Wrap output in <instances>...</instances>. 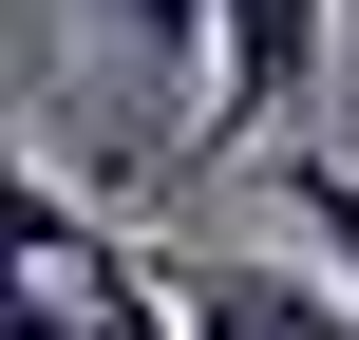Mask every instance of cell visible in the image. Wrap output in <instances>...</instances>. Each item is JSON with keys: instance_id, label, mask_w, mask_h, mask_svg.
Segmentation results:
<instances>
[{"instance_id": "cell-2", "label": "cell", "mask_w": 359, "mask_h": 340, "mask_svg": "<svg viewBox=\"0 0 359 340\" xmlns=\"http://www.w3.org/2000/svg\"><path fill=\"white\" fill-rule=\"evenodd\" d=\"M322 38H341V0H227V57H208V132H189V170H208V151H284L303 95H322Z\"/></svg>"}, {"instance_id": "cell-1", "label": "cell", "mask_w": 359, "mask_h": 340, "mask_svg": "<svg viewBox=\"0 0 359 340\" xmlns=\"http://www.w3.org/2000/svg\"><path fill=\"white\" fill-rule=\"evenodd\" d=\"M19 340H189L170 246H114V208H76L57 170H19Z\"/></svg>"}, {"instance_id": "cell-4", "label": "cell", "mask_w": 359, "mask_h": 340, "mask_svg": "<svg viewBox=\"0 0 359 340\" xmlns=\"http://www.w3.org/2000/svg\"><path fill=\"white\" fill-rule=\"evenodd\" d=\"M95 38H133L151 76H189V57H227V0H95Z\"/></svg>"}, {"instance_id": "cell-3", "label": "cell", "mask_w": 359, "mask_h": 340, "mask_svg": "<svg viewBox=\"0 0 359 340\" xmlns=\"http://www.w3.org/2000/svg\"><path fill=\"white\" fill-rule=\"evenodd\" d=\"M170 303H189V340H359L341 265H265V246H170Z\"/></svg>"}, {"instance_id": "cell-5", "label": "cell", "mask_w": 359, "mask_h": 340, "mask_svg": "<svg viewBox=\"0 0 359 340\" xmlns=\"http://www.w3.org/2000/svg\"><path fill=\"white\" fill-rule=\"evenodd\" d=\"M284 227H303V246L359 284V170H341V151H284Z\"/></svg>"}]
</instances>
